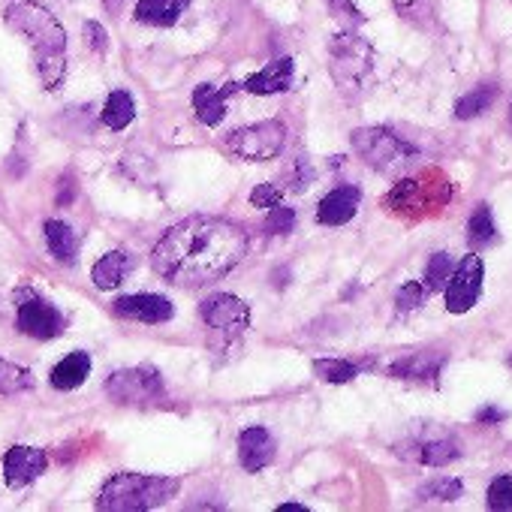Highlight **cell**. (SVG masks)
I'll use <instances>...</instances> for the list:
<instances>
[{
  "label": "cell",
  "instance_id": "cell-1",
  "mask_svg": "<svg viewBox=\"0 0 512 512\" xmlns=\"http://www.w3.org/2000/svg\"><path fill=\"white\" fill-rule=\"evenodd\" d=\"M247 253V232L226 220L196 214L172 229L154 244L151 266L154 272L181 290H199L226 278Z\"/></svg>",
  "mask_w": 512,
  "mask_h": 512
},
{
  "label": "cell",
  "instance_id": "cell-2",
  "mask_svg": "<svg viewBox=\"0 0 512 512\" xmlns=\"http://www.w3.org/2000/svg\"><path fill=\"white\" fill-rule=\"evenodd\" d=\"M4 19L13 31H19L31 43L43 88L58 91L67 76V31L61 28V22L46 7L28 4V0L10 4Z\"/></svg>",
  "mask_w": 512,
  "mask_h": 512
},
{
  "label": "cell",
  "instance_id": "cell-3",
  "mask_svg": "<svg viewBox=\"0 0 512 512\" xmlns=\"http://www.w3.org/2000/svg\"><path fill=\"white\" fill-rule=\"evenodd\" d=\"M181 491L178 476H148V473H115L106 479L97 497L103 512H148L169 503Z\"/></svg>",
  "mask_w": 512,
  "mask_h": 512
},
{
  "label": "cell",
  "instance_id": "cell-4",
  "mask_svg": "<svg viewBox=\"0 0 512 512\" xmlns=\"http://www.w3.org/2000/svg\"><path fill=\"white\" fill-rule=\"evenodd\" d=\"M374 70V49L356 31L344 28L329 43V73L344 97H356L365 91Z\"/></svg>",
  "mask_w": 512,
  "mask_h": 512
},
{
  "label": "cell",
  "instance_id": "cell-5",
  "mask_svg": "<svg viewBox=\"0 0 512 512\" xmlns=\"http://www.w3.org/2000/svg\"><path fill=\"white\" fill-rule=\"evenodd\" d=\"M353 151L371 169H377L383 175H398L407 166H413V160L419 157V151L407 139L395 136L386 127H362V130H356L353 133Z\"/></svg>",
  "mask_w": 512,
  "mask_h": 512
},
{
  "label": "cell",
  "instance_id": "cell-6",
  "mask_svg": "<svg viewBox=\"0 0 512 512\" xmlns=\"http://www.w3.org/2000/svg\"><path fill=\"white\" fill-rule=\"evenodd\" d=\"M199 317L214 347H232L250 326V308L232 293H214L199 305Z\"/></svg>",
  "mask_w": 512,
  "mask_h": 512
},
{
  "label": "cell",
  "instance_id": "cell-7",
  "mask_svg": "<svg viewBox=\"0 0 512 512\" xmlns=\"http://www.w3.org/2000/svg\"><path fill=\"white\" fill-rule=\"evenodd\" d=\"M395 452L425 467H446L461 455V443L455 440V434L437 425H416L404 440L395 443Z\"/></svg>",
  "mask_w": 512,
  "mask_h": 512
},
{
  "label": "cell",
  "instance_id": "cell-8",
  "mask_svg": "<svg viewBox=\"0 0 512 512\" xmlns=\"http://www.w3.org/2000/svg\"><path fill=\"white\" fill-rule=\"evenodd\" d=\"M287 145V127L281 121H260L250 127H238L223 139V148L238 160H275Z\"/></svg>",
  "mask_w": 512,
  "mask_h": 512
},
{
  "label": "cell",
  "instance_id": "cell-9",
  "mask_svg": "<svg viewBox=\"0 0 512 512\" xmlns=\"http://www.w3.org/2000/svg\"><path fill=\"white\" fill-rule=\"evenodd\" d=\"M106 395L124 407H148L166 398V386L154 365H136V368L115 371L106 380Z\"/></svg>",
  "mask_w": 512,
  "mask_h": 512
},
{
  "label": "cell",
  "instance_id": "cell-10",
  "mask_svg": "<svg viewBox=\"0 0 512 512\" xmlns=\"http://www.w3.org/2000/svg\"><path fill=\"white\" fill-rule=\"evenodd\" d=\"M16 329L37 341H52V338H61L64 317L55 305L40 299L34 290H19L16 293Z\"/></svg>",
  "mask_w": 512,
  "mask_h": 512
},
{
  "label": "cell",
  "instance_id": "cell-11",
  "mask_svg": "<svg viewBox=\"0 0 512 512\" xmlns=\"http://www.w3.org/2000/svg\"><path fill=\"white\" fill-rule=\"evenodd\" d=\"M482 275H485V266L476 253L464 256V260L452 269V275L446 281V311L449 314H467L479 302Z\"/></svg>",
  "mask_w": 512,
  "mask_h": 512
},
{
  "label": "cell",
  "instance_id": "cell-12",
  "mask_svg": "<svg viewBox=\"0 0 512 512\" xmlns=\"http://www.w3.org/2000/svg\"><path fill=\"white\" fill-rule=\"evenodd\" d=\"M49 467V452L40 446H10L4 455V476L10 488H25L31 482H37Z\"/></svg>",
  "mask_w": 512,
  "mask_h": 512
},
{
  "label": "cell",
  "instance_id": "cell-13",
  "mask_svg": "<svg viewBox=\"0 0 512 512\" xmlns=\"http://www.w3.org/2000/svg\"><path fill=\"white\" fill-rule=\"evenodd\" d=\"M112 311L124 320H133V323H145V326H160V323H169L175 317V305L166 299V296H157V293H133V296H121Z\"/></svg>",
  "mask_w": 512,
  "mask_h": 512
},
{
  "label": "cell",
  "instance_id": "cell-14",
  "mask_svg": "<svg viewBox=\"0 0 512 512\" xmlns=\"http://www.w3.org/2000/svg\"><path fill=\"white\" fill-rule=\"evenodd\" d=\"M278 455V443L263 425H250L238 434V464L247 473H260L266 470Z\"/></svg>",
  "mask_w": 512,
  "mask_h": 512
},
{
  "label": "cell",
  "instance_id": "cell-15",
  "mask_svg": "<svg viewBox=\"0 0 512 512\" xmlns=\"http://www.w3.org/2000/svg\"><path fill=\"white\" fill-rule=\"evenodd\" d=\"M293 76H296V61L293 58H281L269 67H263L260 73L247 76L244 82H238V88L244 94L253 97H269V94H284L293 88Z\"/></svg>",
  "mask_w": 512,
  "mask_h": 512
},
{
  "label": "cell",
  "instance_id": "cell-16",
  "mask_svg": "<svg viewBox=\"0 0 512 512\" xmlns=\"http://www.w3.org/2000/svg\"><path fill=\"white\" fill-rule=\"evenodd\" d=\"M362 205V190L356 184H341L335 190H329L320 205H317V220L323 226H344L356 217Z\"/></svg>",
  "mask_w": 512,
  "mask_h": 512
},
{
  "label": "cell",
  "instance_id": "cell-17",
  "mask_svg": "<svg viewBox=\"0 0 512 512\" xmlns=\"http://www.w3.org/2000/svg\"><path fill=\"white\" fill-rule=\"evenodd\" d=\"M241 88H238V82H229V85H223V88H214V85H199L196 91H193V115L205 124V127H217L220 121H223V115H226V100L232 97V94H238Z\"/></svg>",
  "mask_w": 512,
  "mask_h": 512
},
{
  "label": "cell",
  "instance_id": "cell-18",
  "mask_svg": "<svg viewBox=\"0 0 512 512\" xmlns=\"http://www.w3.org/2000/svg\"><path fill=\"white\" fill-rule=\"evenodd\" d=\"M443 362H446V356H440V353H413V356H404V359L392 362L389 377H395V380H419V383L437 386Z\"/></svg>",
  "mask_w": 512,
  "mask_h": 512
},
{
  "label": "cell",
  "instance_id": "cell-19",
  "mask_svg": "<svg viewBox=\"0 0 512 512\" xmlns=\"http://www.w3.org/2000/svg\"><path fill=\"white\" fill-rule=\"evenodd\" d=\"M190 7V0H139L133 16L139 25H151V28H172L184 10Z\"/></svg>",
  "mask_w": 512,
  "mask_h": 512
},
{
  "label": "cell",
  "instance_id": "cell-20",
  "mask_svg": "<svg viewBox=\"0 0 512 512\" xmlns=\"http://www.w3.org/2000/svg\"><path fill=\"white\" fill-rule=\"evenodd\" d=\"M43 232H46L49 253L55 256L58 263L73 266L79 260V235H76V229L70 223H64V220H46Z\"/></svg>",
  "mask_w": 512,
  "mask_h": 512
},
{
  "label": "cell",
  "instance_id": "cell-21",
  "mask_svg": "<svg viewBox=\"0 0 512 512\" xmlns=\"http://www.w3.org/2000/svg\"><path fill=\"white\" fill-rule=\"evenodd\" d=\"M88 374H91V356H88V353H70V356H64V359L52 368L49 380H52L55 389L73 392V389H79V386L88 380Z\"/></svg>",
  "mask_w": 512,
  "mask_h": 512
},
{
  "label": "cell",
  "instance_id": "cell-22",
  "mask_svg": "<svg viewBox=\"0 0 512 512\" xmlns=\"http://www.w3.org/2000/svg\"><path fill=\"white\" fill-rule=\"evenodd\" d=\"M127 272H130V253L109 250L106 256H100L97 266L91 269V281H94L97 290H115V287H121Z\"/></svg>",
  "mask_w": 512,
  "mask_h": 512
},
{
  "label": "cell",
  "instance_id": "cell-23",
  "mask_svg": "<svg viewBox=\"0 0 512 512\" xmlns=\"http://www.w3.org/2000/svg\"><path fill=\"white\" fill-rule=\"evenodd\" d=\"M497 97H500V88H497V85L473 88L470 94H464V97L455 100V118H461V121L479 118V115H485V112L497 103Z\"/></svg>",
  "mask_w": 512,
  "mask_h": 512
},
{
  "label": "cell",
  "instance_id": "cell-24",
  "mask_svg": "<svg viewBox=\"0 0 512 512\" xmlns=\"http://www.w3.org/2000/svg\"><path fill=\"white\" fill-rule=\"evenodd\" d=\"M100 118H103V124H106L109 130H124V127H130L133 118H136V103H133V97H130L127 91H112L109 100H106V106H103V112H100Z\"/></svg>",
  "mask_w": 512,
  "mask_h": 512
},
{
  "label": "cell",
  "instance_id": "cell-25",
  "mask_svg": "<svg viewBox=\"0 0 512 512\" xmlns=\"http://www.w3.org/2000/svg\"><path fill=\"white\" fill-rule=\"evenodd\" d=\"M467 241L473 250H482V247H491L497 241V226H494V217H491V208L482 202L476 205V211L470 214L467 220Z\"/></svg>",
  "mask_w": 512,
  "mask_h": 512
},
{
  "label": "cell",
  "instance_id": "cell-26",
  "mask_svg": "<svg viewBox=\"0 0 512 512\" xmlns=\"http://www.w3.org/2000/svg\"><path fill=\"white\" fill-rule=\"evenodd\" d=\"M416 494L422 503H452L464 494V482L455 476H437V479H428L425 485H419Z\"/></svg>",
  "mask_w": 512,
  "mask_h": 512
},
{
  "label": "cell",
  "instance_id": "cell-27",
  "mask_svg": "<svg viewBox=\"0 0 512 512\" xmlns=\"http://www.w3.org/2000/svg\"><path fill=\"white\" fill-rule=\"evenodd\" d=\"M362 371V365L350 362V359H317L314 362V374L323 380V383H332V386H341V383H350L356 380Z\"/></svg>",
  "mask_w": 512,
  "mask_h": 512
},
{
  "label": "cell",
  "instance_id": "cell-28",
  "mask_svg": "<svg viewBox=\"0 0 512 512\" xmlns=\"http://www.w3.org/2000/svg\"><path fill=\"white\" fill-rule=\"evenodd\" d=\"M34 389V374L16 362L0 359V395H19Z\"/></svg>",
  "mask_w": 512,
  "mask_h": 512
},
{
  "label": "cell",
  "instance_id": "cell-29",
  "mask_svg": "<svg viewBox=\"0 0 512 512\" xmlns=\"http://www.w3.org/2000/svg\"><path fill=\"white\" fill-rule=\"evenodd\" d=\"M449 275H452V260H449V253H434L431 260H428V266H425V287H428V293H437V290H443L446 287V281H449Z\"/></svg>",
  "mask_w": 512,
  "mask_h": 512
},
{
  "label": "cell",
  "instance_id": "cell-30",
  "mask_svg": "<svg viewBox=\"0 0 512 512\" xmlns=\"http://www.w3.org/2000/svg\"><path fill=\"white\" fill-rule=\"evenodd\" d=\"M488 509L497 512H512V473H500L488 485Z\"/></svg>",
  "mask_w": 512,
  "mask_h": 512
},
{
  "label": "cell",
  "instance_id": "cell-31",
  "mask_svg": "<svg viewBox=\"0 0 512 512\" xmlns=\"http://www.w3.org/2000/svg\"><path fill=\"white\" fill-rule=\"evenodd\" d=\"M425 299H428V287L419 284V281H407V284L398 290L395 305H398L401 314H407V311H416L419 305H425Z\"/></svg>",
  "mask_w": 512,
  "mask_h": 512
},
{
  "label": "cell",
  "instance_id": "cell-32",
  "mask_svg": "<svg viewBox=\"0 0 512 512\" xmlns=\"http://www.w3.org/2000/svg\"><path fill=\"white\" fill-rule=\"evenodd\" d=\"M314 184V169H311V163L308 160H296L293 163V169L284 175V190H293V193H305L308 187Z\"/></svg>",
  "mask_w": 512,
  "mask_h": 512
},
{
  "label": "cell",
  "instance_id": "cell-33",
  "mask_svg": "<svg viewBox=\"0 0 512 512\" xmlns=\"http://www.w3.org/2000/svg\"><path fill=\"white\" fill-rule=\"evenodd\" d=\"M296 229V211L293 208H284V205H275L269 208V217H266V232L272 235H287Z\"/></svg>",
  "mask_w": 512,
  "mask_h": 512
},
{
  "label": "cell",
  "instance_id": "cell-34",
  "mask_svg": "<svg viewBox=\"0 0 512 512\" xmlns=\"http://www.w3.org/2000/svg\"><path fill=\"white\" fill-rule=\"evenodd\" d=\"M326 4H329V13H332L338 22H344L350 31H356V28L365 22V16L359 13V7L353 4V0H326Z\"/></svg>",
  "mask_w": 512,
  "mask_h": 512
},
{
  "label": "cell",
  "instance_id": "cell-35",
  "mask_svg": "<svg viewBox=\"0 0 512 512\" xmlns=\"http://www.w3.org/2000/svg\"><path fill=\"white\" fill-rule=\"evenodd\" d=\"M281 199H284V187L281 184H256L253 193H250V205L253 208H266V211L281 205Z\"/></svg>",
  "mask_w": 512,
  "mask_h": 512
},
{
  "label": "cell",
  "instance_id": "cell-36",
  "mask_svg": "<svg viewBox=\"0 0 512 512\" xmlns=\"http://www.w3.org/2000/svg\"><path fill=\"white\" fill-rule=\"evenodd\" d=\"M85 40L94 52H100V55L109 52V34L100 22H85Z\"/></svg>",
  "mask_w": 512,
  "mask_h": 512
},
{
  "label": "cell",
  "instance_id": "cell-37",
  "mask_svg": "<svg viewBox=\"0 0 512 512\" xmlns=\"http://www.w3.org/2000/svg\"><path fill=\"white\" fill-rule=\"evenodd\" d=\"M503 419H506V410H500V407H494V404L476 410V422H479V425H497V422H503Z\"/></svg>",
  "mask_w": 512,
  "mask_h": 512
},
{
  "label": "cell",
  "instance_id": "cell-38",
  "mask_svg": "<svg viewBox=\"0 0 512 512\" xmlns=\"http://www.w3.org/2000/svg\"><path fill=\"white\" fill-rule=\"evenodd\" d=\"M73 187H76V184H73L70 178H64V190H61V196H58V202H61V205H70V202L76 199Z\"/></svg>",
  "mask_w": 512,
  "mask_h": 512
},
{
  "label": "cell",
  "instance_id": "cell-39",
  "mask_svg": "<svg viewBox=\"0 0 512 512\" xmlns=\"http://www.w3.org/2000/svg\"><path fill=\"white\" fill-rule=\"evenodd\" d=\"M290 509H296V512H305V506H302V503H284V506H278V512H290Z\"/></svg>",
  "mask_w": 512,
  "mask_h": 512
},
{
  "label": "cell",
  "instance_id": "cell-40",
  "mask_svg": "<svg viewBox=\"0 0 512 512\" xmlns=\"http://www.w3.org/2000/svg\"><path fill=\"white\" fill-rule=\"evenodd\" d=\"M398 7H410V4H416V0H395Z\"/></svg>",
  "mask_w": 512,
  "mask_h": 512
},
{
  "label": "cell",
  "instance_id": "cell-41",
  "mask_svg": "<svg viewBox=\"0 0 512 512\" xmlns=\"http://www.w3.org/2000/svg\"><path fill=\"white\" fill-rule=\"evenodd\" d=\"M509 365H512V359H509Z\"/></svg>",
  "mask_w": 512,
  "mask_h": 512
}]
</instances>
